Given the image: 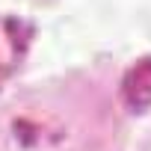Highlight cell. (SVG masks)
<instances>
[{
    "mask_svg": "<svg viewBox=\"0 0 151 151\" xmlns=\"http://www.w3.org/2000/svg\"><path fill=\"white\" fill-rule=\"evenodd\" d=\"M30 39H33L30 21L0 12V89L21 68V62L30 50Z\"/></svg>",
    "mask_w": 151,
    "mask_h": 151,
    "instance_id": "1",
    "label": "cell"
},
{
    "mask_svg": "<svg viewBox=\"0 0 151 151\" xmlns=\"http://www.w3.org/2000/svg\"><path fill=\"white\" fill-rule=\"evenodd\" d=\"M122 101L130 113H145L151 107V56L133 62L122 77Z\"/></svg>",
    "mask_w": 151,
    "mask_h": 151,
    "instance_id": "2",
    "label": "cell"
}]
</instances>
